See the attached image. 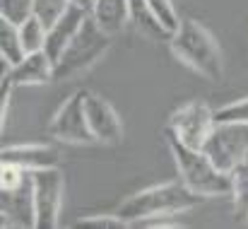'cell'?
Here are the masks:
<instances>
[{
    "instance_id": "6da1fadb",
    "label": "cell",
    "mask_w": 248,
    "mask_h": 229,
    "mask_svg": "<svg viewBox=\"0 0 248 229\" xmlns=\"http://www.w3.org/2000/svg\"><path fill=\"white\" fill-rule=\"evenodd\" d=\"M202 200H205V196L195 193L183 181H169V183H159V186H150V188L125 198L116 213L130 227H135L138 222H145L152 217H173V215L188 213V210L198 208Z\"/></svg>"
},
{
    "instance_id": "7a4b0ae2",
    "label": "cell",
    "mask_w": 248,
    "mask_h": 229,
    "mask_svg": "<svg viewBox=\"0 0 248 229\" xmlns=\"http://www.w3.org/2000/svg\"><path fill=\"white\" fill-rule=\"evenodd\" d=\"M169 49L173 58H178L186 68H190L205 80L217 82L224 75V58L219 44L195 19H183L178 24V29L169 39Z\"/></svg>"
},
{
    "instance_id": "3957f363",
    "label": "cell",
    "mask_w": 248,
    "mask_h": 229,
    "mask_svg": "<svg viewBox=\"0 0 248 229\" xmlns=\"http://www.w3.org/2000/svg\"><path fill=\"white\" fill-rule=\"evenodd\" d=\"M166 145L176 162L181 181L205 198H224L232 196V174L217 169L205 150H195L183 145L176 135L166 131Z\"/></svg>"
},
{
    "instance_id": "277c9868",
    "label": "cell",
    "mask_w": 248,
    "mask_h": 229,
    "mask_svg": "<svg viewBox=\"0 0 248 229\" xmlns=\"http://www.w3.org/2000/svg\"><path fill=\"white\" fill-rule=\"evenodd\" d=\"M111 34H106L94 19L92 15L84 19L82 29L75 34V39L68 44V49L61 53V58L56 61V82L63 80H73V77L87 73L89 68H94L111 49Z\"/></svg>"
},
{
    "instance_id": "5b68a950",
    "label": "cell",
    "mask_w": 248,
    "mask_h": 229,
    "mask_svg": "<svg viewBox=\"0 0 248 229\" xmlns=\"http://www.w3.org/2000/svg\"><path fill=\"white\" fill-rule=\"evenodd\" d=\"M202 150L217 169L232 174L234 166L248 157V126L246 123H215Z\"/></svg>"
},
{
    "instance_id": "8992f818",
    "label": "cell",
    "mask_w": 248,
    "mask_h": 229,
    "mask_svg": "<svg viewBox=\"0 0 248 229\" xmlns=\"http://www.w3.org/2000/svg\"><path fill=\"white\" fill-rule=\"evenodd\" d=\"M84 97H87V89H78L53 114V118L48 123V135L53 140L68 143V145H92V143H96L92 131H89Z\"/></svg>"
},
{
    "instance_id": "52a82bcc",
    "label": "cell",
    "mask_w": 248,
    "mask_h": 229,
    "mask_svg": "<svg viewBox=\"0 0 248 229\" xmlns=\"http://www.w3.org/2000/svg\"><path fill=\"white\" fill-rule=\"evenodd\" d=\"M212 128H215V111L205 101H190L176 109L166 123V131L171 135H176L183 145L195 150H202Z\"/></svg>"
},
{
    "instance_id": "ba28073f",
    "label": "cell",
    "mask_w": 248,
    "mask_h": 229,
    "mask_svg": "<svg viewBox=\"0 0 248 229\" xmlns=\"http://www.w3.org/2000/svg\"><path fill=\"white\" fill-rule=\"evenodd\" d=\"M36 229H56L63 203V171L58 166L31 171Z\"/></svg>"
},
{
    "instance_id": "9c48e42d",
    "label": "cell",
    "mask_w": 248,
    "mask_h": 229,
    "mask_svg": "<svg viewBox=\"0 0 248 229\" xmlns=\"http://www.w3.org/2000/svg\"><path fill=\"white\" fill-rule=\"evenodd\" d=\"M84 109H87V121H89V131L94 140L104 145H118L123 138V123L118 114L113 111V106L104 97L87 92Z\"/></svg>"
},
{
    "instance_id": "30bf717a",
    "label": "cell",
    "mask_w": 248,
    "mask_h": 229,
    "mask_svg": "<svg viewBox=\"0 0 248 229\" xmlns=\"http://www.w3.org/2000/svg\"><path fill=\"white\" fill-rule=\"evenodd\" d=\"M0 217L2 227H36L31 171L22 186L12 191H0Z\"/></svg>"
},
{
    "instance_id": "8fae6325",
    "label": "cell",
    "mask_w": 248,
    "mask_h": 229,
    "mask_svg": "<svg viewBox=\"0 0 248 229\" xmlns=\"http://www.w3.org/2000/svg\"><path fill=\"white\" fill-rule=\"evenodd\" d=\"M2 63V73H7L10 80L15 82V87H31V84H48L56 82V61L46 53V51H34L27 53L19 63L10 65L5 61Z\"/></svg>"
},
{
    "instance_id": "7c38bea8",
    "label": "cell",
    "mask_w": 248,
    "mask_h": 229,
    "mask_svg": "<svg viewBox=\"0 0 248 229\" xmlns=\"http://www.w3.org/2000/svg\"><path fill=\"white\" fill-rule=\"evenodd\" d=\"M2 162L17 164L24 171H39V169H48V166H58L61 154L53 145H44V143H27V145H7L2 147Z\"/></svg>"
},
{
    "instance_id": "4fadbf2b",
    "label": "cell",
    "mask_w": 248,
    "mask_h": 229,
    "mask_svg": "<svg viewBox=\"0 0 248 229\" xmlns=\"http://www.w3.org/2000/svg\"><path fill=\"white\" fill-rule=\"evenodd\" d=\"M89 17V12L82 10V7H78V5H73L70 2V7L65 10V15L48 29V34H46V53L53 58V61H58L61 58V53L68 49V44L75 39V34L82 29L84 19Z\"/></svg>"
},
{
    "instance_id": "5bb4252c",
    "label": "cell",
    "mask_w": 248,
    "mask_h": 229,
    "mask_svg": "<svg viewBox=\"0 0 248 229\" xmlns=\"http://www.w3.org/2000/svg\"><path fill=\"white\" fill-rule=\"evenodd\" d=\"M89 15L106 34L116 36L118 32L125 29L130 19V7H128V0H94V7Z\"/></svg>"
},
{
    "instance_id": "9a60e30c",
    "label": "cell",
    "mask_w": 248,
    "mask_h": 229,
    "mask_svg": "<svg viewBox=\"0 0 248 229\" xmlns=\"http://www.w3.org/2000/svg\"><path fill=\"white\" fill-rule=\"evenodd\" d=\"M128 7H130V19L135 22V27H138L140 34H145L150 39H171V34L157 22V17L152 15L147 0H128Z\"/></svg>"
},
{
    "instance_id": "2e32d148",
    "label": "cell",
    "mask_w": 248,
    "mask_h": 229,
    "mask_svg": "<svg viewBox=\"0 0 248 229\" xmlns=\"http://www.w3.org/2000/svg\"><path fill=\"white\" fill-rule=\"evenodd\" d=\"M24 56H27V51H24V44L19 36V27L7 19H0V61L15 65Z\"/></svg>"
},
{
    "instance_id": "e0dca14e",
    "label": "cell",
    "mask_w": 248,
    "mask_h": 229,
    "mask_svg": "<svg viewBox=\"0 0 248 229\" xmlns=\"http://www.w3.org/2000/svg\"><path fill=\"white\" fill-rule=\"evenodd\" d=\"M46 34H48V29H46V24L36 15L27 17L19 24V36H22V44H24V51L27 53L44 51L46 49Z\"/></svg>"
},
{
    "instance_id": "ac0fdd59",
    "label": "cell",
    "mask_w": 248,
    "mask_h": 229,
    "mask_svg": "<svg viewBox=\"0 0 248 229\" xmlns=\"http://www.w3.org/2000/svg\"><path fill=\"white\" fill-rule=\"evenodd\" d=\"M70 7V0H31V15H36L46 29H51Z\"/></svg>"
},
{
    "instance_id": "d6986e66",
    "label": "cell",
    "mask_w": 248,
    "mask_h": 229,
    "mask_svg": "<svg viewBox=\"0 0 248 229\" xmlns=\"http://www.w3.org/2000/svg\"><path fill=\"white\" fill-rule=\"evenodd\" d=\"M232 198L236 208L248 210V157L239 162L232 171Z\"/></svg>"
},
{
    "instance_id": "ffe728a7",
    "label": "cell",
    "mask_w": 248,
    "mask_h": 229,
    "mask_svg": "<svg viewBox=\"0 0 248 229\" xmlns=\"http://www.w3.org/2000/svg\"><path fill=\"white\" fill-rule=\"evenodd\" d=\"M147 5H150L152 15L157 17V22L164 27L169 34H173V32L178 29L181 19H178V15H176V10H173L171 0H147Z\"/></svg>"
},
{
    "instance_id": "44dd1931",
    "label": "cell",
    "mask_w": 248,
    "mask_h": 229,
    "mask_svg": "<svg viewBox=\"0 0 248 229\" xmlns=\"http://www.w3.org/2000/svg\"><path fill=\"white\" fill-rule=\"evenodd\" d=\"M27 17H31V0H0V19L19 27Z\"/></svg>"
},
{
    "instance_id": "7402d4cb",
    "label": "cell",
    "mask_w": 248,
    "mask_h": 229,
    "mask_svg": "<svg viewBox=\"0 0 248 229\" xmlns=\"http://www.w3.org/2000/svg\"><path fill=\"white\" fill-rule=\"evenodd\" d=\"M215 123H246L248 126V97L217 109L215 111Z\"/></svg>"
},
{
    "instance_id": "603a6c76",
    "label": "cell",
    "mask_w": 248,
    "mask_h": 229,
    "mask_svg": "<svg viewBox=\"0 0 248 229\" xmlns=\"http://www.w3.org/2000/svg\"><path fill=\"white\" fill-rule=\"evenodd\" d=\"M75 227L78 229H125L130 225L118 213H113V215H89V217H82Z\"/></svg>"
},
{
    "instance_id": "cb8c5ba5",
    "label": "cell",
    "mask_w": 248,
    "mask_h": 229,
    "mask_svg": "<svg viewBox=\"0 0 248 229\" xmlns=\"http://www.w3.org/2000/svg\"><path fill=\"white\" fill-rule=\"evenodd\" d=\"M27 179H29V171H24L22 166L10 164V162L0 164V191H12V188L22 186Z\"/></svg>"
},
{
    "instance_id": "d4e9b609",
    "label": "cell",
    "mask_w": 248,
    "mask_h": 229,
    "mask_svg": "<svg viewBox=\"0 0 248 229\" xmlns=\"http://www.w3.org/2000/svg\"><path fill=\"white\" fill-rule=\"evenodd\" d=\"M135 227H150V229H183V225H181V222H176V220H166V217H152V220L138 222Z\"/></svg>"
},
{
    "instance_id": "484cf974",
    "label": "cell",
    "mask_w": 248,
    "mask_h": 229,
    "mask_svg": "<svg viewBox=\"0 0 248 229\" xmlns=\"http://www.w3.org/2000/svg\"><path fill=\"white\" fill-rule=\"evenodd\" d=\"M73 5H78V7H82L87 12H92V7H94V0H70Z\"/></svg>"
},
{
    "instance_id": "4316f807",
    "label": "cell",
    "mask_w": 248,
    "mask_h": 229,
    "mask_svg": "<svg viewBox=\"0 0 248 229\" xmlns=\"http://www.w3.org/2000/svg\"><path fill=\"white\" fill-rule=\"evenodd\" d=\"M246 217H248V210H246Z\"/></svg>"
}]
</instances>
